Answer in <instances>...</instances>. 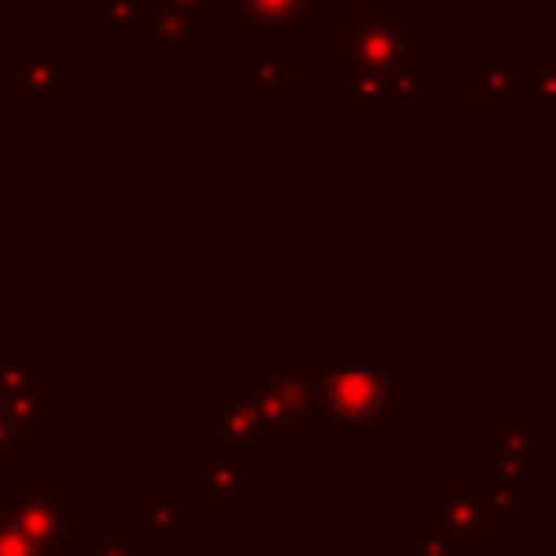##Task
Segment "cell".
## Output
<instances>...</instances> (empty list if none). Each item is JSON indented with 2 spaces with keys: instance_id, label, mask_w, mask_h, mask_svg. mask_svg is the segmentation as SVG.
Listing matches in <instances>:
<instances>
[{
  "instance_id": "obj_1",
  "label": "cell",
  "mask_w": 556,
  "mask_h": 556,
  "mask_svg": "<svg viewBox=\"0 0 556 556\" xmlns=\"http://www.w3.org/2000/svg\"><path fill=\"white\" fill-rule=\"evenodd\" d=\"M413 9L408 4H361L343 26H334V100H369L374 83L391 74L413 52Z\"/></svg>"
},
{
  "instance_id": "obj_2",
  "label": "cell",
  "mask_w": 556,
  "mask_h": 556,
  "mask_svg": "<svg viewBox=\"0 0 556 556\" xmlns=\"http://www.w3.org/2000/svg\"><path fill=\"white\" fill-rule=\"evenodd\" d=\"M395 404L391 365L374 361H321L317 374V413L334 439L369 434Z\"/></svg>"
},
{
  "instance_id": "obj_3",
  "label": "cell",
  "mask_w": 556,
  "mask_h": 556,
  "mask_svg": "<svg viewBox=\"0 0 556 556\" xmlns=\"http://www.w3.org/2000/svg\"><path fill=\"white\" fill-rule=\"evenodd\" d=\"M317 374L321 361H256L243 382V391L256 404L261 439H313L317 434Z\"/></svg>"
},
{
  "instance_id": "obj_4",
  "label": "cell",
  "mask_w": 556,
  "mask_h": 556,
  "mask_svg": "<svg viewBox=\"0 0 556 556\" xmlns=\"http://www.w3.org/2000/svg\"><path fill=\"white\" fill-rule=\"evenodd\" d=\"M0 513H9L22 530H30L52 556H78L74 521H78V500L61 491L52 478H9L0 482Z\"/></svg>"
},
{
  "instance_id": "obj_5",
  "label": "cell",
  "mask_w": 556,
  "mask_h": 556,
  "mask_svg": "<svg viewBox=\"0 0 556 556\" xmlns=\"http://www.w3.org/2000/svg\"><path fill=\"white\" fill-rule=\"evenodd\" d=\"M191 495L195 500H208L213 513L222 521H230L235 508L256 495V456H252V443H222L217 439L213 452H204L191 465Z\"/></svg>"
},
{
  "instance_id": "obj_6",
  "label": "cell",
  "mask_w": 556,
  "mask_h": 556,
  "mask_svg": "<svg viewBox=\"0 0 556 556\" xmlns=\"http://www.w3.org/2000/svg\"><path fill=\"white\" fill-rule=\"evenodd\" d=\"M430 495H434V517L460 539L478 543L495 530V508L486 500L482 478H434Z\"/></svg>"
},
{
  "instance_id": "obj_7",
  "label": "cell",
  "mask_w": 556,
  "mask_h": 556,
  "mask_svg": "<svg viewBox=\"0 0 556 556\" xmlns=\"http://www.w3.org/2000/svg\"><path fill=\"white\" fill-rule=\"evenodd\" d=\"M0 404L26 413L35 421H52L61 408V387L52 378H39V369L30 361L0 356Z\"/></svg>"
},
{
  "instance_id": "obj_8",
  "label": "cell",
  "mask_w": 556,
  "mask_h": 556,
  "mask_svg": "<svg viewBox=\"0 0 556 556\" xmlns=\"http://www.w3.org/2000/svg\"><path fill=\"white\" fill-rule=\"evenodd\" d=\"M195 534V495H139L135 500V539L182 543Z\"/></svg>"
},
{
  "instance_id": "obj_9",
  "label": "cell",
  "mask_w": 556,
  "mask_h": 556,
  "mask_svg": "<svg viewBox=\"0 0 556 556\" xmlns=\"http://www.w3.org/2000/svg\"><path fill=\"white\" fill-rule=\"evenodd\" d=\"M78 78L74 61H65L52 43H22L17 48V100H48L61 87H70Z\"/></svg>"
},
{
  "instance_id": "obj_10",
  "label": "cell",
  "mask_w": 556,
  "mask_h": 556,
  "mask_svg": "<svg viewBox=\"0 0 556 556\" xmlns=\"http://www.w3.org/2000/svg\"><path fill=\"white\" fill-rule=\"evenodd\" d=\"M295 78V56H291V39H252V56L235 65V83H243L261 104L278 96V87H287Z\"/></svg>"
},
{
  "instance_id": "obj_11",
  "label": "cell",
  "mask_w": 556,
  "mask_h": 556,
  "mask_svg": "<svg viewBox=\"0 0 556 556\" xmlns=\"http://www.w3.org/2000/svg\"><path fill=\"white\" fill-rule=\"evenodd\" d=\"M317 0H222V9L239 13L252 39H291L295 26L308 22Z\"/></svg>"
},
{
  "instance_id": "obj_12",
  "label": "cell",
  "mask_w": 556,
  "mask_h": 556,
  "mask_svg": "<svg viewBox=\"0 0 556 556\" xmlns=\"http://www.w3.org/2000/svg\"><path fill=\"white\" fill-rule=\"evenodd\" d=\"M434 91V56L426 43H417L391 74H382L369 91V100H382V104H421L430 100Z\"/></svg>"
},
{
  "instance_id": "obj_13",
  "label": "cell",
  "mask_w": 556,
  "mask_h": 556,
  "mask_svg": "<svg viewBox=\"0 0 556 556\" xmlns=\"http://www.w3.org/2000/svg\"><path fill=\"white\" fill-rule=\"evenodd\" d=\"M100 43H148L156 39V0H100Z\"/></svg>"
},
{
  "instance_id": "obj_14",
  "label": "cell",
  "mask_w": 556,
  "mask_h": 556,
  "mask_svg": "<svg viewBox=\"0 0 556 556\" xmlns=\"http://www.w3.org/2000/svg\"><path fill=\"white\" fill-rule=\"evenodd\" d=\"M517 70H521V61L513 56V48L508 43H495L486 52V61L478 65V74H473L469 96L478 104H513V96H517Z\"/></svg>"
},
{
  "instance_id": "obj_15",
  "label": "cell",
  "mask_w": 556,
  "mask_h": 556,
  "mask_svg": "<svg viewBox=\"0 0 556 556\" xmlns=\"http://www.w3.org/2000/svg\"><path fill=\"white\" fill-rule=\"evenodd\" d=\"M39 426L43 421H35V417L0 404V482L17 478V465L22 460L39 456Z\"/></svg>"
},
{
  "instance_id": "obj_16",
  "label": "cell",
  "mask_w": 556,
  "mask_h": 556,
  "mask_svg": "<svg viewBox=\"0 0 556 556\" xmlns=\"http://www.w3.org/2000/svg\"><path fill=\"white\" fill-rule=\"evenodd\" d=\"M213 439L222 443H261V417H256V404L252 395L243 391V382L230 387V395L213 408Z\"/></svg>"
},
{
  "instance_id": "obj_17",
  "label": "cell",
  "mask_w": 556,
  "mask_h": 556,
  "mask_svg": "<svg viewBox=\"0 0 556 556\" xmlns=\"http://www.w3.org/2000/svg\"><path fill=\"white\" fill-rule=\"evenodd\" d=\"M491 439H495L491 473H521V478H530L534 426L530 421H491Z\"/></svg>"
},
{
  "instance_id": "obj_18",
  "label": "cell",
  "mask_w": 556,
  "mask_h": 556,
  "mask_svg": "<svg viewBox=\"0 0 556 556\" xmlns=\"http://www.w3.org/2000/svg\"><path fill=\"white\" fill-rule=\"evenodd\" d=\"M408 556H473V543L447 530L439 517H417L408 526Z\"/></svg>"
},
{
  "instance_id": "obj_19",
  "label": "cell",
  "mask_w": 556,
  "mask_h": 556,
  "mask_svg": "<svg viewBox=\"0 0 556 556\" xmlns=\"http://www.w3.org/2000/svg\"><path fill=\"white\" fill-rule=\"evenodd\" d=\"M482 486H486V500H491L495 517H513V521H521V517L534 513L530 478H521V473H486Z\"/></svg>"
},
{
  "instance_id": "obj_20",
  "label": "cell",
  "mask_w": 556,
  "mask_h": 556,
  "mask_svg": "<svg viewBox=\"0 0 556 556\" xmlns=\"http://www.w3.org/2000/svg\"><path fill=\"white\" fill-rule=\"evenodd\" d=\"M195 35H200V26H195L191 17H182V13L165 9V4H156V39H152V52H156L161 65L174 61L182 48H191Z\"/></svg>"
},
{
  "instance_id": "obj_21",
  "label": "cell",
  "mask_w": 556,
  "mask_h": 556,
  "mask_svg": "<svg viewBox=\"0 0 556 556\" xmlns=\"http://www.w3.org/2000/svg\"><path fill=\"white\" fill-rule=\"evenodd\" d=\"M513 104H556V61L547 65H521L517 70V96Z\"/></svg>"
},
{
  "instance_id": "obj_22",
  "label": "cell",
  "mask_w": 556,
  "mask_h": 556,
  "mask_svg": "<svg viewBox=\"0 0 556 556\" xmlns=\"http://www.w3.org/2000/svg\"><path fill=\"white\" fill-rule=\"evenodd\" d=\"M0 556H52L30 530H22L9 513H0Z\"/></svg>"
},
{
  "instance_id": "obj_23",
  "label": "cell",
  "mask_w": 556,
  "mask_h": 556,
  "mask_svg": "<svg viewBox=\"0 0 556 556\" xmlns=\"http://www.w3.org/2000/svg\"><path fill=\"white\" fill-rule=\"evenodd\" d=\"M174 556H217V543L208 539V534H191V539H182V543H174Z\"/></svg>"
},
{
  "instance_id": "obj_24",
  "label": "cell",
  "mask_w": 556,
  "mask_h": 556,
  "mask_svg": "<svg viewBox=\"0 0 556 556\" xmlns=\"http://www.w3.org/2000/svg\"><path fill=\"white\" fill-rule=\"evenodd\" d=\"M96 556H139V543L135 539H100Z\"/></svg>"
},
{
  "instance_id": "obj_25",
  "label": "cell",
  "mask_w": 556,
  "mask_h": 556,
  "mask_svg": "<svg viewBox=\"0 0 556 556\" xmlns=\"http://www.w3.org/2000/svg\"><path fill=\"white\" fill-rule=\"evenodd\" d=\"M547 52H552V61H556V4L547 9Z\"/></svg>"
},
{
  "instance_id": "obj_26",
  "label": "cell",
  "mask_w": 556,
  "mask_h": 556,
  "mask_svg": "<svg viewBox=\"0 0 556 556\" xmlns=\"http://www.w3.org/2000/svg\"><path fill=\"white\" fill-rule=\"evenodd\" d=\"M0 4H17V0H0Z\"/></svg>"
}]
</instances>
